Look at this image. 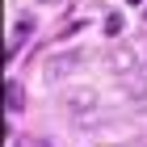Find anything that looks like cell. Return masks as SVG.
Listing matches in <instances>:
<instances>
[{"mask_svg": "<svg viewBox=\"0 0 147 147\" xmlns=\"http://www.w3.org/2000/svg\"><path fill=\"white\" fill-rule=\"evenodd\" d=\"M122 13H109V17H105V34H109V38H118V34H122Z\"/></svg>", "mask_w": 147, "mask_h": 147, "instance_id": "cell-6", "label": "cell"}, {"mask_svg": "<svg viewBox=\"0 0 147 147\" xmlns=\"http://www.w3.org/2000/svg\"><path fill=\"white\" fill-rule=\"evenodd\" d=\"M135 109H147V88H143V92H135Z\"/></svg>", "mask_w": 147, "mask_h": 147, "instance_id": "cell-7", "label": "cell"}, {"mask_svg": "<svg viewBox=\"0 0 147 147\" xmlns=\"http://www.w3.org/2000/svg\"><path fill=\"white\" fill-rule=\"evenodd\" d=\"M42 4H63V0H42Z\"/></svg>", "mask_w": 147, "mask_h": 147, "instance_id": "cell-9", "label": "cell"}, {"mask_svg": "<svg viewBox=\"0 0 147 147\" xmlns=\"http://www.w3.org/2000/svg\"><path fill=\"white\" fill-rule=\"evenodd\" d=\"M59 109L63 113H71V118H97V92L92 88H76V92H63L59 97Z\"/></svg>", "mask_w": 147, "mask_h": 147, "instance_id": "cell-3", "label": "cell"}, {"mask_svg": "<svg viewBox=\"0 0 147 147\" xmlns=\"http://www.w3.org/2000/svg\"><path fill=\"white\" fill-rule=\"evenodd\" d=\"M21 105H25V88L17 80H9V109H21Z\"/></svg>", "mask_w": 147, "mask_h": 147, "instance_id": "cell-5", "label": "cell"}, {"mask_svg": "<svg viewBox=\"0 0 147 147\" xmlns=\"http://www.w3.org/2000/svg\"><path fill=\"white\" fill-rule=\"evenodd\" d=\"M122 84H126V92H143V88H147V63H143V67H135Z\"/></svg>", "mask_w": 147, "mask_h": 147, "instance_id": "cell-4", "label": "cell"}, {"mask_svg": "<svg viewBox=\"0 0 147 147\" xmlns=\"http://www.w3.org/2000/svg\"><path fill=\"white\" fill-rule=\"evenodd\" d=\"M84 63H92V51H84V46H76V51H59V55L46 63V80L55 84L59 76H71V71H80Z\"/></svg>", "mask_w": 147, "mask_h": 147, "instance_id": "cell-2", "label": "cell"}, {"mask_svg": "<svg viewBox=\"0 0 147 147\" xmlns=\"http://www.w3.org/2000/svg\"><path fill=\"white\" fill-rule=\"evenodd\" d=\"M147 63V42H118V46H109L105 51V67L113 71V76H130L135 67H143Z\"/></svg>", "mask_w": 147, "mask_h": 147, "instance_id": "cell-1", "label": "cell"}, {"mask_svg": "<svg viewBox=\"0 0 147 147\" xmlns=\"http://www.w3.org/2000/svg\"><path fill=\"white\" fill-rule=\"evenodd\" d=\"M13 147H42V143H38V139H17Z\"/></svg>", "mask_w": 147, "mask_h": 147, "instance_id": "cell-8", "label": "cell"}]
</instances>
